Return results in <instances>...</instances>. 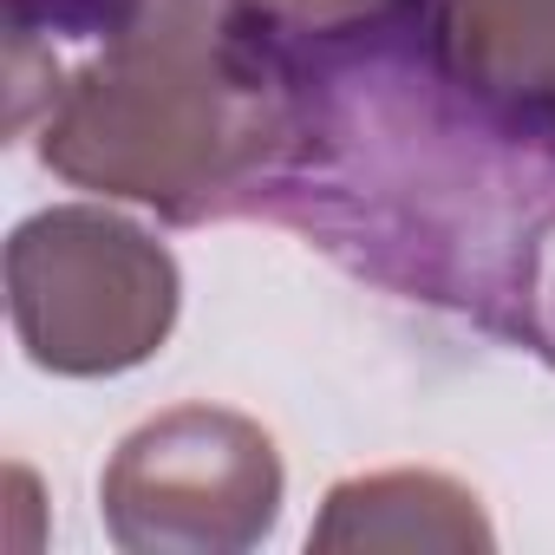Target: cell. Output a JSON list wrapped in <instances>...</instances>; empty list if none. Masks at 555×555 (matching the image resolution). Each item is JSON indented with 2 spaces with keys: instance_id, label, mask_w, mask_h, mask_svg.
<instances>
[{
  "instance_id": "cell-6",
  "label": "cell",
  "mask_w": 555,
  "mask_h": 555,
  "mask_svg": "<svg viewBox=\"0 0 555 555\" xmlns=\"http://www.w3.org/2000/svg\"><path fill=\"white\" fill-rule=\"evenodd\" d=\"M431 40L477 99L555 125V0H438Z\"/></svg>"
},
{
  "instance_id": "cell-1",
  "label": "cell",
  "mask_w": 555,
  "mask_h": 555,
  "mask_svg": "<svg viewBox=\"0 0 555 555\" xmlns=\"http://www.w3.org/2000/svg\"><path fill=\"white\" fill-rule=\"evenodd\" d=\"M301 86L308 131L261 216L301 229L360 282L542 347L555 125L477 99L438 40L301 66Z\"/></svg>"
},
{
  "instance_id": "cell-3",
  "label": "cell",
  "mask_w": 555,
  "mask_h": 555,
  "mask_svg": "<svg viewBox=\"0 0 555 555\" xmlns=\"http://www.w3.org/2000/svg\"><path fill=\"white\" fill-rule=\"evenodd\" d=\"M177 301L170 248L112 209L60 203L8 242V314L40 373L112 379L144 366L170 340Z\"/></svg>"
},
{
  "instance_id": "cell-8",
  "label": "cell",
  "mask_w": 555,
  "mask_h": 555,
  "mask_svg": "<svg viewBox=\"0 0 555 555\" xmlns=\"http://www.w3.org/2000/svg\"><path fill=\"white\" fill-rule=\"evenodd\" d=\"M542 353L555 360V282L542 288Z\"/></svg>"
},
{
  "instance_id": "cell-2",
  "label": "cell",
  "mask_w": 555,
  "mask_h": 555,
  "mask_svg": "<svg viewBox=\"0 0 555 555\" xmlns=\"http://www.w3.org/2000/svg\"><path fill=\"white\" fill-rule=\"evenodd\" d=\"M8 86L53 177L170 222L261 216L308 131L301 66L248 0H14Z\"/></svg>"
},
{
  "instance_id": "cell-5",
  "label": "cell",
  "mask_w": 555,
  "mask_h": 555,
  "mask_svg": "<svg viewBox=\"0 0 555 555\" xmlns=\"http://www.w3.org/2000/svg\"><path fill=\"white\" fill-rule=\"evenodd\" d=\"M308 548L334 555V548H496V529L483 522L477 496L438 470H373V477H347L327 490L321 522L308 529Z\"/></svg>"
},
{
  "instance_id": "cell-7",
  "label": "cell",
  "mask_w": 555,
  "mask_h": 555,
  "mask_svg": "<svg viewBox=\"0 0 555 555\" xmlns=\"http://www.w3.org/2000/svg\"><path fill=\"white\" fill-rule=\"evenodd\" d=\"M261 27L295 53V66H334L386 47L431 40L438 0H248Z\"/></svg>"
},
{
  "instance_id": "cell-4",
  "label": "cell",
  "mask_w": 555,
  "mask_h": 555,
  "mask_svg": "<svg viewBox=\"0 0 555 555\" xmlns=\"http://www.w3.org/2000/svg\"><path fill=\"white\" fill-rule=\"evenodd\" d=\"M99 509L125 555H235L282 516V457L242 412L177 405L112 451Z\"/></svg>"
}]
</instances>
